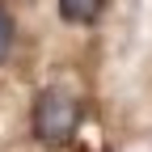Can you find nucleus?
Here are the masks:
<instances>
[{
  "instance_id": "1",
  "label": "nucleus",
  "mask_w": 152,
  "mask_h": 152,
  "mask_svg": "<svg viewBox=\"0 0 152 152\" xmlns=\"http://www.w3.org/2000/svg\"><path fill=\"white\" fill-rule=\"evenodd\" d=\"M30 131L42 148H68L80 131V106L68 89H42L30 110Z\"/></svg>"
},
{
  "instance_id": "2",
  "label": "nucleus",
  "mask_w": 152,
  "mask_h": 152,
  "mask_svg": "<svg viewBox=\"0 0 152 152\" xmlns=\"http://www.w3.org/2000/svg\"><path fill=\"white\" fill-rule=\"evenodd\" d=\"M106 0H59V17L68 26H93L102 17Z\"/></svg>"
},
{
  "instance_id": "3",
  "label": "nucleus",
  "mask_w": 152,
  "mask_h": 152,
  "mask_svg": "<svg viewBox=\"0 0 152 152\" xmlns=\"http://www.w3.org/2000/svg\"><path fill=\"white\" fill-rule=\"evenodd\" d=\"M13 38H17V26H13V17H9V9L0 4V64L9 59V51H13Z\"/></svg>"
}]
</instances>
